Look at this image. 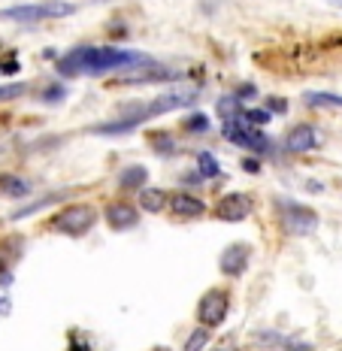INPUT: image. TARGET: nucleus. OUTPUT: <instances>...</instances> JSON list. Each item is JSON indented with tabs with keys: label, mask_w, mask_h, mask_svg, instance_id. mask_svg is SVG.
<instances>
[{
	"label": "nucleus",
	"mask_w": 342,
	"mask_h": 351,
	"mask_svg": "<svg viewBox=\"0 0 342 351\" xmlns=\"http://www.w3.org/2000/svg\"><path fill=\"white\" fill-rule=\"evenodd\" d=\"M145 55L140 52H125V49H94V46H82V49H73L67 58L58 61V73L61 76H100V73L109 70H127L134 64H143Z\"/></svg>",
	"instance_id": "f257e3e1"
},
{
	"label": "nucleus",
	"mask_w": 342,
	"mask_h": 351,
	"mask_svg": "<svg viewBox=\"0 0 342 351\" xmlns=\"http://www.w3.org/2000/svg\"><path fill=\"white\" fill-rule=\"evenodd\" d=\"M197 88H176L170 94H161V97L149 100L143 106H125L121 109V119H134L136 124H143L145 119H155V115H164L170 109H182V106H191L197 100Z\"/></svg>",
	"instance_id": "f03ea898"
},
{
	"label": "nucleus",
	"mask_w": 342,
	"mask_h": 351,
	"mask_svg": "<svg viewBox=\"0 0 342 351\" xmlns=\"http://www.w3.org/2000/svg\"><path fill=\"white\" fill-rule=\"evenodd\" d=\"M76 12L73 3H61V0H52V3H21V6H10V10L0 12V19L6 21H49V19H67Z\"/></svg>",
	"instance_id": "7ed1b4c3"
},
{
	"label": "nucleus",
	"mask_w": 342,
	"mask_h": 351,
	"mask_svg": "<svg viewBox=\"0 0 342 351\" xmlns=\"http://www.w3.org/2000/svg\"><path fill=\"white\" fill-rule=\"evenodd\" d=\"M94 224H97V209L88 206V203H76V206L61 209L52 218V228L64 237H85Z\"/></svg>",
	"instance_id": "20e7f679"
},
{
	"label": "nucleus",
	"mask_w": 342,
	"mask_h": 351,
	"mask_svg": "<svg viewBox=\"0 0 342 351\" xmlns=\"http://www.w3.org/2000/svg\"><path fill=\"white\" fill-rule=\"evenodd\" d=\"M224 140L239 145V149L245 152H270V140H267V134L260 128H254L245 119H234V121H224L221 128Z\"/></svg>",
	"instance_id": "39448f33"
},
{
	"label": "nucleus",
	"mask_w": 342,
	"mask_h": 351,
	"mask_svg": "<svg viewBox=\"0 0 342 351\" xmlns=\"http://www.w3.org/2000/svg\"><path fill=\"white\" fill-rule=\"evenodd\" d=\"M176 73H173L170 67H164V64H155L145 58L143 64H134V67L121 70L119 82L121 85H145V82H167V79H173Z\"/></svg>",
	"instance_id": "423d86ee"
},
{
	"label": "nucleus",
	"mask_w": 342,
	"mask_h": 351,
	"mask_svg": "<svg viewBox=\"0 0 342 351\" xmlns=\"http://www.w3.org/2000/svg\"><path fill=\"white\" fill-rule=\"evenodd\" d=\"M228 309H230L228 291H209L197 306V321L203 327H218V324H224V318H228Z\"/></svg>",
	"instance_id": "0eeeda50"
},
{
	"label": "nucleus",
	"mask_w": 342,
	"mask_h": 351,
	"mask_svg": "<svg viewBox=\"0 0 342 351\" xmlns=\"http://www.w3.org/2000/svg\"><path fill=\"white\" fill-rule=\"evenodd\" d=\"M282 224L294 237H306L318 228V215L306 206H297V203H282Z\"/></svg>",
	"instance_id": "6e6552de"
},
{
	"label": "nucleus",
	"mask_w": 342,
	"mask_h": 351,
	"mask_svg": "<svg viewBox=\"0 0 342 351\" xmlns=\"http://www.w3.org/2000/svg\"><path fill=\"white\" fill-rule=\"evenodd\" d=\"M249 258H252V248L245 245V243H234V245H228L221 252V273L224 276H230V279H234V276H243L245 273V267H249Z\"/></svg>",
	"instance_id": "1a4fd4ad"
},
{
	"label": "nucleus",
	"mask_w": 342,
	"mask_h": 351,
	"mask_svg": "<svg viewBox=\"0 0 342 351\" xmlns=\"http://www.w3.org/2000/svg\"><path fill=\"white\" fill-rule=\"evenodd\" d=\"M249 212H252L249 194H228V197H221L215 206V215L221 218V221H243Z\"/></svg>",
	"instance_id": "9d476101"
},
{
	"label": "nucleus",
	"mask_w": 342,
	"mask_h": 351,
	"mask_svg": "<svg viewBox=\"0 0 342 351\" xmlns=\"http://www.w3.org/2000/svg\"><path fill=\"white\" fill-rule=\"evenodd\" d=\"M103 215H106L109 228H115V230H130L140 221V212L130 206V203H109Z\"/></svg>",
	"instance_id": "9b49d317"
},
{
	"label": "nucleus",
	"mask_w": 342,
	"mask_h": 351,
	"mask_svg": "<svg viewBox=\"0 0 342 351\" xmlns=\"http://www.w3.org/2000/svg\"><path fill=\"white\" fill-rule=\"evenodd\" d=\"M170 212L176 218H200L206 206H203V200H197L194 194H173L170 197Z\"/></svg>",
	"instance_id": "f8f14e48"
},
{
	"label": "nucleus",
	"mask_w": 342,
	"mask_h": 351,
	"mask_svg": "<svg viewBox=\"0 0 342 351\" xmlns=\"http://www.w3.org/2000/svg\"><path fill=\"white\" fill-rule=\"evenodd\" d=\"M318 143H321V136H318V130L312 124H300V128H294L288 134V152H309Z\"/></svg>",
	"instance_id": "ddd939ff"
},
{
	"label": "nucleus",
	"mask_w": 342,
	"mask_h": 351,
	"mask_svg": "<svg viewBox=\"0 0 342 351\" xmlns=\"http://www.w3.org/2000/svg\"><path fill=\"white\" fill-rule=\"evenodd\" d=\"M145 179H149V170L136 164V167H127V170H121L119 185H121V191H134V188H145Z\"/></svg>",
	"instance_id": "4468645a"
},
{
	"label": "nucleus",
	"mask_w": 342,
	"mask_h": 351,
	"mask_svg": "<svg viewBox=\"0 0 342 351\" xmlns=\"http://www.w3.org/2000/svg\"><path fill=\"white\" fill-rule=\"evenodd\" d=\"M140 206L145 212H161L164 206H170V197H167L161 188H143L140 191Z\"/></svg>",
	"instance_id": "2eb2a0df"
},
{
	"label": "nucleus",
	"mask_w": 342,
	"mask_h": 351,
	"mask_svg": "<svg viewBox=\"0 0 342 351\" xmlns=\"http://www.w3.org/2000/svg\"><path fill=\"white\" fill-rule=\"evenodd\" d=\"M243 104H236V97H221L218 100V115L224 121H234V119H243Z\"/></svg>",
	"instance_id": "dca6fc26"
},
{
	"label": "nucleus",
	"mask_w": 342,
	"mask_h": 351,
	"mask_svg": "<svg viewBox=\"0 0 342 351\" xmlns=\"http://www.w3.org/2000/svg\"><path fill=\"white\" fill-rule=\"evenodd\" d=\"M197 167H200L203 179H215V176H221V167H218V160L209 155V152H200L197 155Z\"/></svg>",
	"instance_id": "f3484780"
},
{
	"label": "nucleus",
	"mask_w": 342,
	"mask_h": 351,
	"mask_svg": "<svg viewBox=\"0 0 342 351\" xmlns=\"http://www.w3.org/2000/svg\"><path fill=\"white\" fill-rule=\"evenodd\" d=\"M306 104L309 106H339L342 109V97H337V94H324V91H312V94H306Z\"/></svg>",
	"instance_id": "a211bd4d"
},
{
	"label": "nucleus",
	"mask_w": 342,
	"mask_h": 351,
	"mask_svg": "<svg viewBox=\"0 0 342 351\" xmlns=\"http://www.w3.org/2000/svg\"><path fill=\"white\" fill-rule=\"evenodd\" d=\"M209 342V330L206 327H197L191 336H188V342H185V351H203V346Z\"/></svg>",
	"instance_id": "6ab92c4d"
},
{
	"label": "nucleus",
	"mask_w": 342,
	"mask_h": 351,
	"mask_svg": "<svg viewBox=\"0 0 342 351\" xmlns=\"http://www.w3.org/2000/svg\"><path fill=\"white\" fill-rule=\"evenodd\" d=\"M243 119L254 124V128H260V124H270V109H245Z\"/></svg>",
	"instance_id": "aec40b11"
},
{
	"label": "nucleus",
	"mask_w": 342,
	"mask_h": 351,
	"mask_svg": "<svg viewBox=\"0 0 342 351\" xmlns=\"http://www.w3.org/2000/svg\"><path fill=\"white\" fill-rule=\"evenodd\" d=\"M27 91V85L25 82H12V85H0V104L3 100H16V97H21V94Z\"/></svg>",
	"instance_id": "412c9836"
},
{
	"label": "nucleus",
	"mask_w": 342,
	"mask_h": 351,
	"mask_svg": "<svg viewBox=\"0 0 342 351\" xmlns=\"http://www.w3.org/2000/svg\"><path fill=\"white\" fill-rule=\"evenodd\" d=\"M0 188H6L10 194H27V182H21V179H12V176H6V179H0Z\"/></svg>",
	"instance_id": "4be33fe9"
},
{
	"label": "nucleus",
	"mask_w": 342,
	"mask_h": 351,
	"mask_svg": "<svg viewBox=\"0 0 342 351\" xmlns=\"http://www.w3.org/2000/svg\"><path fill=\"white\" fill-rule=\"evenodd\" d=\"M185 128L194 130V134H203V130H209V119L203 112H197V115H191V119L185 121Z\"/></svg>",
	"instance_id": "5701e85b"
},
{
	"label": "nucleus",
	"mask_w": 342,
	"mask_h": 351,
	"mask_svg": "<svg viewBox=\"0 0 342 351\" xmlns=\"http://www.w3.org/2000/svg\"><path fill=\"white\" fill-rule=\"evenodd\" d=\"M151 145H155L161 155H167V152H173V140H170V134H155L151 136Z\"/></svg>",
	"instance_id": "b1692460"
},
{
	"label": "nucleus",
	"mask_w": 342,
	"mask_h": 351,
	"mask_svg": "<svg viewBox=\"0 0 342 351\" xmlns=\"http://www.w3.org/2000/svg\"><path fill=\"white\" fill-rule=\"evenodd\" d=\"M285 109H288V106H285V100H279V97H273V100H270V112H285Z\"/></svg>",
	"instance_id": "393cba45"
},
{
	"label": "nucleus",
	"mask_w": 342,
	"mask_h": 351,
	"mask_svg": "<svg viewBox=\"0 0 342 351\" xmlns=\"http://www.w3.org/2000/svg\"><path fill=\"white\" fill-rule=\"evenodd\" d=\"M243 167H245L249 173H258V170H260V164H258L254 158H245V160H243Z\"/></svg>",
	"instance_id": "a878e982"
},
{
	"label": "nucleus",
	"mask_w": 342,
	"mask_h": 351,
	"mask_svg": "<svg viewBox=\"0 0 342 351\" xmlns=\"http://www.w3.org/2000/svg\"><path fill=\"white\" fill-rule=\"evenodd\" d=\"M64 97V88H52V91H46V100H61Z\"/></svg>",
	"instance_id": "bb28decb"
},
{
	"label": "nucleus",
	"mask_w": 342,
	"mask_h": 351,
	"mask_svg": "<svg viewBox=\"0 0 342 351\" xmlns=\"http://www.w3.org/2000/svg\"><path fill=\"white\" fill-rule=\"evenodd\" d=\"M288 351H312V348H309V346H303V342H297V346H291Z\"/></svg>",
	"instance_id": "cd10ccee"
},
{
	"label": "nucleus",
	"mask_w": 342,
	"mask_h": 351,
	"mask_svg": "<svg viewBox=\"0 0 342 351\" xmlns=\"http://www.w3.org/2000/svg\"><path fill=\"white\" fill-rule=\"evenodd\" d=\"M330 3H337V6H342V0H330Z\"/></svg>",
	"instance_id": "c85d7f7f"
},
{
	"label": "nucleus",
	"mask_w": 342,
	"mask_h": 351,
	"mask_svg": "<svg viewBox=\"0 0 342 351\" xmlns=\"http://www.w3.org/2000/svg\"><path fill=\"white\" fill-rule=\"evenodd\" d=\"M155 351H170V348H155Z\"/></svg>",
	"instance_id": "c756f323"
},
{
	"label": "nucleus",
	"mask_w": 342,
	"mask_h": 351,
	"mask_svg": "<svg viewBox=\"0 0 342 351\" xmlns=\"http://www.w3.org/2000/svg\"><path fill=\"white\" fill-rule=\"evenodd\" d=\"M0 269H3V263H0Z\"/></svg>",
	"instance_id": "7c9ffc66"
},
{
	"label": "nucleus",
	"mask_w": 342,
	"mask_h": 351,
	"mask_svg": "<svg viewBox=\"0 0 342 351\" xmlns=\"http://www.w3.org/2000/svg\"><path fill=\"white\" fill-rule=\"evenodd\" d=\"M0 73H3V67H0Z\"/></svg>",
	"instance_id": "2f4dec72"
}]
</instances>
